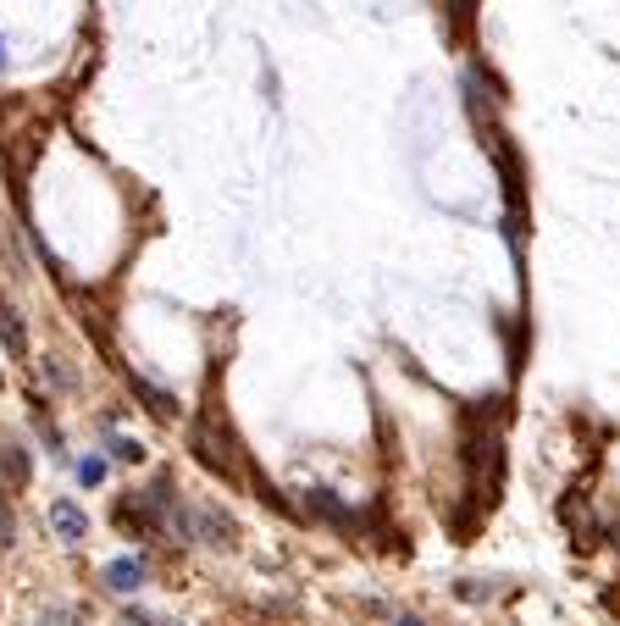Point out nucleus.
<instances>
[{
	"mask_svg": "<svg viewBox=\"0 0 620 626\" xmlns=\"http://www.w3.org/2000/svg\"><path fill=\"white\" fill-rule=\"evenodd\" d=\"M189 444H194V455H200L211 471H222V477H239V471H244V455H239V444H233V438H227L216 422H194Z\"/></svg>",
	"mask_w": 620,
	"mask_h": 626,
	"instance_id": "nucleus-1",
	"label": "nucleus"
},
{
	"mask_svg": "<svg viewBox=\"0 0 620 626\" xmlns=\"http://www.w3.org/2000/svg\"><path fill=\"white\" fill-rule=\"evenodd\" d=\"M50 527H56L61 543H84L89 538V516L72 505V499H56V505H50Z\"/></svg>",
	"mask_w": 620,
	"mask_h": 626,
	"instance_id": "nucleus-2",
	"label": "nucleus"
},
{
	"mask_svg": "<svg viewBox=\"0 0 620 626\" xmlns=\"http://www.w3.org/2000/svg\"><path fill=\"white\" fill-rule=\"evenodd\" d=\"M28 488V449L0 444V494H23Z\"/></svg>",
	"mask_w": 620,
	"mask_h": 626,
	"instance_id": "nucleus-3",
	"label": "nucleus"
},
{
	"mask_svg": "<svg viewBox=\"0 0 620 626\" xmlns=\"http://www.w3.org/2000/svg\"><path fill=\"white\" fill-rule=\"evenodd\" d=\"M144 571H150V566H144L139 554H122V560H111V566H106V588L111 593H139Z\"/></svg>",
	"mask_w": 620,
	"mask_h": 626,
	"instance_id": "nucleus-4",
	"label": "nucleus"
},
{
	"mask_svg": "<svg viewBox=\"0 0 620 626\" xmlns=\"http://www.w3.org/2000/svg\"><path fill=\"white\" fill-rule=\"evenodd\" d=\"M305 510H310V516H322V521H333V527H355V510L338 505L327 488H305Z\"/></svg>",
	"mask_w": 620,
	"mask_h": 626,
	"instance_id": "nucleus-5",
	"label": "nucleus"
},
{
	"mask_svg": "<svg viewBox=\"0 0 620 626\" xmlns=\"http://www.w3.org/2000/svg\"><path fill=\"white\" fill-rule=\"evenodd\" d=\"M128 383H133V394H139V399H144V410H150V416H161V422H172V416H178V399H172V394H167V388H155V383H144V377H139V372H133V377H128Z\"/></svg>",
	"mask_w": 620,
	"mask_h": 626,
	"instance_id": "nucleus-6",
	"label": "nucleus"
},
{
	"mask_svg": "<svg viewBox=\"0 0 620 626\" xmlns=\"http://www.w3.org/2000/svg\"><path fill=\"white\" fill-rule=\"evenodd\" d=\"M0 344H6V355H28V333L17 322V311H6V305H0Z\"/></svg>",
	"mask_w": 620,
	"mask_h": 626,
	"instance_id": "nucleus-7",
	"label": "nucleus"
},
{
	"mask_svg": "<svg viewBox=\"0 0 620 626\" xmlns=\"http://www.w3.org/2000/svg\"><path fill=\"white\" fill-rule=\"evenodd\" d=\"M111 460H122V466H139V460H144V444H139V438H111Z\"/></svg>",
	"mask_w": 620,
	"mask_h": 626,
	"instance_id": "nucleus-8",
	"label": "nucleus"
},
{
	"mask_svg": "<svg viewBox=\"0 0 620 626\" xmlns=\"http://www.w3.org/2000/svg\"><path fill=\"white\" fill-rule=\"evenodd\" d=\"M78 482H84V488H100V482H106V460L84 455V460H78Z\"/></svg>",
	"mask_w": 620,
	"mask_h": 626,
	"instance_id": "nucleus-9",
	"label": "nucleus"
},
{
	"mask_svg": "<svg viewBox=\"0 0 620 626\" xmlns=\"http://www.w3.org/2000/svg\"><path fill=\"white\" fill-rule=\"evenodd\" d=\"M12 538H17V521H12V510L0 505V549H12Z\"/></svg>",
	"mask_w": 620,
	"mask_h": 626,
	"instance_id": "nucleus-10",
	"label": "nucleus"
},
{
	"mask_svg": "<svg viewBox=\"0 0 620 626\" xmlns=\"http://www.w3.org/2000/svg\"><path fill=\"white\" fill-rule=\"evenodd\" d=\"M39 626H72V615H45Z\"/></svg>",
	"mask_w": 620,
	"mask_h": 626,
	"instance_id": "nucleus-11",
	"label": "nucleus"
},
{
	"mask_svg": "<svg viewBox=\"0 0 620 626\" xmlns=\"http://www.w3.org/2000/svg\"><path fill=\"white\" fill-rule=\"evenodd\" d=\"M388 626H421V621H416V615H399V621H388Z\"/></svg>",
	"mask_w": 620,
	"mask_h": 626,
	"instance_id": "nucleus-12",
	"label": "nucleus"
},
{
	"mask_svg": "<svg viewBox=\"0 0 620 626\" xmlns=\"http://www.w3.org/2000/svg\"><path fill=\"white\" fill-rule=\"evenodd\" d=\"M0 67H6V39H0Z\"/></svg>",
	"mask_w": 620,
	"mask_h": 626,
	"instance_id": "nucleus-13",
	"label": "nucleus"
},
{
	"mask_svg": "<svg viewBox=\"0 0 620 626\" xmlns=\"http://www.w3.org/2000/svg\"><path fill=\"white\" fill-rule=\"evenodd\" d=\"M615 543H620V527H615Z\"/></svg>",
	"mask_w": 620,
	"mask_h": 626,
	"instance_id": "nucleus-14",
	"label": "nucleus"
},
{
	"mask_svg": "<svg viewBox=\"0 0 620 626\" xmlns=\"http://www.w3.org/2000/svg\"><path fill=\"white\" fill-rule=\"evenodd\" d=\"M0 383H6V377H0Z\"/></svg>",
	"mask_w": 620,
	"mask_h": 626,
	"instance_id": "nucleus-15",
	"label": "nucleus"
}]
</instances>
